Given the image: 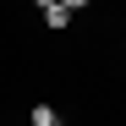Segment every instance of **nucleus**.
Segmentation results:
<instances>
[{
  "label": "nucleus",
  "instance_id": "obj_1",
  "mask_svg": "<svg viewBox=\"0 0 126 126\" xmlns=\"http://www.w3.org/2000/svg\"><path fill=\"white\" fill-rule=\"evenodd\" d=\"M44 28H55V33L71 28V11H66V6H49V11H44Z\"/></svg>",
  "mask_w": 126,
  "mask_h": 126
},
{
  "label": "nucleus",
  "instance_id": "obj_2",
  "mask_svg": "<svg viewBox=\"0 0 126 126\" xmlns=\"http://www.w3.org/2000/svg\"><path fill=\"white\" fill-rule=\"evenodd\" d=\"M33 126H60V115H55V104H33V115H28Z\"/></svg>",
  "mask_w": 126,
  "mask_h": 126
},
{
  "label": "nucleus",
  "instance_id": "obj_3",
  "mask_svg": "<svg viewBox=\"0 0 126 126\" xmlns=\"http://www.w3.org/2000/svg\"><path fill=\"white\" fill-rule=\"evenodd\" d=\"M55 6H66V11H82V6H88V0H55Z\"/></svg>",
  "mask_w": 126,
  "mask_h": 126
},
{
  "label": "nucleus",
  "instance_id": "obj_4",
  "mask_svg": "<svg viewBox=\"0 0 126 126\" xmlns=\"http://www.w3.org/2000/svg\"><path fill=\"white\" fill-rule=\"evenodd\" d=\"M33 6H38V11H49V6H55V0H33Z\"/></svg>",
  "mask_w": 126,
  "mask_h": 126
},
{
  "label": "nucleus",
  "instance_id": "obj_5",
  "mask_svg": "<svg viewBox=\"0 0 126 126\" xmlns=\"http://www.w3.org/2000/svg\"><path fill=\"white\" fill-rule=\"evenodd\" d=\"M28 126H33V121H28Z\"/></svg>",
  "mask_w": 126,
  "mask_h": 126
}]
</instances>
